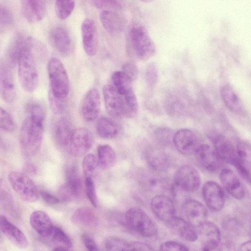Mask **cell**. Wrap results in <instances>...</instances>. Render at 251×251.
I'll return each mask as SVG.
<instances>
[{"mask_svg": "<svg viewBox=\"0 0 251 251\" xmlns=\"http://www.w3.org/2000/svg\"><path fill=\"white\" fill-rule=\"evenodd\" d=\"M50 108L54 114L60 113L63 109V100L58 99L49 95Z\"/></svg>", "mask_w": 251, "mask_h": 251, "instance_id": "50", "label": "cell"}, {"mask_svg": "<svg viewBox=\"0 0 251 251\" xmlns=\"http://www.w3.org/2000/svg\"><path fill=\"white\" fill-rule=\"evenodd\" d=\"M54 129L57 143L65 148L73 131L71 123L67 118L62 117L55 124Z\"/></svg>", "mask_w": 251, "mask_h": 251, "instance_id": "31", "label": "cell"}, {"mask_svg": "<svg viewBox=\"0 0 251 251\" xmlns=\"http://www.w3.org/2000/svg\"><path fill=\"white\" fill-rule=\"evenodd\" d=\"M0 148L4 149H5V144L3 142L2 138L0 136Z\"/></svg>", "mask_w": 251, "mask_h": 251, "instance_id": "56", "label": "cell"}, {"mask_svg": "<svg viewBox=\"0 0 251 251\" xmlns=\"http://www.w3.org/2000/svg\"><path fill=\"white\" fill-rule=\"evenodd\" d=\"M85 186L87 196L92 204L97 207L98 201L97 197L95 183L91 176L85 177Z\"/></svg>", "mask_w": 251, "mask_h": 251, "instance_id": "44", "label": "cell"}, {"mask_svg": "<svg viewBox=\"0 0 251 251\" xmlns=\"http://www.w3.org/2000/svg\"><path fill=\"white\" fill-rule=\"evenodd\" d=\"M202 195L208 208L213 211L221 210L225 203L226 195L223 188L213 181L206 182L202 188Z\"/></svg>", "mask_w": 251, "mask_h": 251, "instance_id": "10", "label": "cell"}, {"mask_svg": "<svg viewBox=\"0 0 251 251\" xmlns=\"http://www.w3.org/2000/svg\"><path fill=\"white\" fill-rule=\"evenodd\" d=\"M159 250L161 251H188V248L185 245L174 241H166L162 243Z\"/></svg>", "mask_w": 251, "mask_h": 251, "instance_id": "47", "label": "cell"}, {"mask_svg": "<svg viewBox=\"0 0 251 251\" xmlns=\"http://www.w3.org/2000/svg\"><path fill=\"white\" fill-rule=\"evenodd\" d=\"M104 245L105 249L108 251H130V242H127L116 237L110 236L107 237L105 240Z\"/></svg>", "mask_w": 251, "mask_h": 251, "instance_id": "40", "label": "cell"}, {"mask_svg": "<svg viewBox=\"0 0 251 251\" xmlns=\"http://www.w3.org/2000/svg\"><path fill=\"white\" fill-rule=\"evenodd\" d=\"M240 251H250L251 250V241H248L243 244L240 246Z\"/></svg>", "mask_w": 251, "mask_h": 251, "instance_id": "55", "label": "cell"}, {"mask_svg": "<svg viewBox=\"0 0 251 251\" xmlns=\"http://www.w3.org/2000/svg\"><path fill=\"white\" fill-rule=\"evenodd\" d=\"M221 96L227 109L239 115H244L246 109L235 89L229 84H226L221 90Z\"/></svg>", "mask_w": 251, "mask_h": 251, "instance_id": "24", "label": "cell"}, {"mask_svg": "<svg viewBox=\"0 0 251 251\" xmlns=\"http://www.w3.org/2000/svg\"><path fill=\"white\" fill-rule=\"evenodd\" d=\"M100 20L104 29L115 36L123 31L124 23L120 16L111 10H103L100 14Z\"/></svg>", "mask_w": 251, "mask_h": 251, "instance_id": "27", "label": "cell"}, {"mask_svg": "<svg viewBox=\"0 0 251 251\" xmlns=\"http://www.w3.org/2000/svg\"><path fill=\"white\" fill-rule=\"evenodd\" d=\"M213 144L214 149L222 161L235 168L240 164L236 149L225 136L221 134L216 135L213 137Z\"/></svg>", "mask_w": 251, "mask_h": 251, "instance_id": "16", "label": "cell"}, {"mask_svg": "<svg viewBox=\"0 0 251 251\" xmlns=\"http://www.w3.org/2000/svg\"><path fill=\"white\" fill-rule=\"evenodd\" d=\"M98 165L102 169L112 167L116 162V157L114 151L109 145H99L97 149Z\"/></svg>", "mask_w": 251, "mask_h": 251, "instance_id": "32", "label": "cell"}, {"mask_svg": "<svg viewBox=\"0 0 251 251\" xmlns=\"http://www.w3.org/2000/svg\"><path fill=\"white\" fill-rule=\"evenodd\" d=\"M40 195L44 201L49 204H56L60 202V200L58 198L48 192L41 191L40 192Z\"/></svg>", "mask_w": 251, "mask_h": 251, "instance_id": "53", "label": "cell"}, {"mask_svg": "<svg viewBox=\"0 0 251 251\" xmlns=\"http://www.w3.org/2000/svg\"><path fill=\"white\" fill-rule=\"evenodd\" d=\"M194 154L198 164L208 172H217L222 167V160L215 150L208 144L199 145Z\"/></svg>", "mask_w": 251, "mask_h": 251, "instance_id": "9", "label": "cell"}, {"mask_svg": "<svg viewBox=\"0 0 251 251\" xmlns=\"http://www.w3.org/2000/svg\"><path fill=\"white\" fill-rule=\"evenodd\" d=\"M25 172L29 175L35 174L37 172L36 166L31 163L26 164L24 168Z\"/></svg>", "mask_w": 251, "mask_h": 251, "instance_id": "54", "label": "cell"}, {"mask_svg": "<svg viewBox=\"0 0 251 251\" xmlns=\"http://www.w3.org/2000/svg\"><path fill=\"white\" fill-rule=\"evenodd\" d=\"M220 179L225 189L232 197L238 200L244 198L245 188L232 170L227 168L222 169L220 172Z\"/></svg>", "mask_w": 251, "mask_h": 251, "instance_id": "20", "label": "cell"}, {"mask_svg": "<svg viewBox=\"0 0 251 251\" xmlns=\"http://www.w3.org/2000/svg\"><path fill=\"white\" fill-rule=\"evenodd\" d=\"M0 205L4 210L11 215L15 216L17 214L15 202L12 195L1 179H0Z\"/></svg>", "mask_w": 251, "mask_h": 251, "instance_id": "34", "label": "cell"}, {"mask_svg": "<svg viewBox=\"0 0 251 251\" xmlns=\"http://www.w3.org/2000/svg\"><path fill=\"white\" fill-rule=\"evenodd\" d=\"M126 224L137 233L144 237L151 238L157 233V228L151 219L142 209L132 207L126 213Z\"/></svg>", "mask_w": 251, "mask_h": 251, "instance_id": "5", "label": "cell"}, {"mask_svg": "<svg viewBox=\"0 0 251 251\" xmlns=\"http://www.w3.org/2000/svg\"><path fill=\"white\" fill-rule=\"evenodd\" d=\"M128 38L130 47L139 59L147 60L154 55L155 45L143 25L139 24L132 25L128 31Z\"/></svg>", "mask_w": 251, "mask_h": 251, "instance_id": "3", "label": "cell"}, {"mask_svg": "<svg viewBox=\"0 0 251 251\" xmlns=\"http://www.w3.org/2000/svg\"><path fill=\"white\" fill-rule=\"evenodd\" d=\"M174 180L176 187L186 192L196 191L201 183L198 171L194 167L188 165L182 166L177 169Z\"/></svg>", "mask_w": 251, "mask_h": 251, "instance_id": "8", "label": "cell"}, {"mask_svg": "<svg viewBox=\"0 0 251 251\" xmlns=\"http://www.w3.org/2000/svg\"><path fill=\"white\" fill-rule=\"evenodd\" d=\"M46 10L45 0H23L22 11L25 18L29 23L42 20Z\"/></svg>", "mask_w": 251, "mask_h": 251, "instance_id": "23", "label": "cell"}, {"mask_svg": "<svg viewBox=\"0 0 251 251\" xmlns=\"http://www.w3.org/2000/svg\"><path fill=\"white\" fill-rule=\"evenodd\" d=\"M100 96L96 88L90 89L86 94L81 106L83 119L87 122L95 121L100 112Z\"/></svg>", "mask_w": 251, "mask_h": 251, "instance_id": "21", "label": "cell"}, {"mask_svg": "<svg viewBox=\"0 0 251 251\" xmlns=\"http://www.w3.org/2000/svg\"><path fill=\"white\" fill-rule=\"evenodd\" d=\"M0 229L18 247L25 249L28 246L27 239L22 231L2 215H0Z\"/></svg>", "mask_w": 251, "mask_h": 251, "instance_id": "22", "label": "cell"}, {"mask_svg": "<svg viewBox=\"0 0 251 251\" xmlns=\"http://www.w3.org/2000/svg\"><path fill=\"white\" fill-rule=\"evenodd\" d=\"M151 206L154 214L160 220L168 223L176 216L172 200L164 195H157L151 200Z\"/></svg>", "mask_w": 251, "mask_h": 251, "instance_id": "15", "label": "cell"}, {"mask_svg": "<svg viewBox=\"0 0 251 251\" xmlns=\"http://www.w3.org/2000/svg\"><path fill=\"white\" fill-rule=\"evenodd\" d=\"M172 141L176 149L186 155L194 153L199 146L195 133L187 128L180 129L175 132Z\"/></svg>", "mask_w": 251, "mask_h": 251, "instance_id": "12", "label": "cell"}, {"mask_svg": "<svg viewBox=\"0 0 251 251\" xmlns=\"http://www.w3.org/2000/svg\"><path fill=\"white\" fill-rule=\"evenodd\" d=\"M121 97L123 101L124 115L129 118L135 117L138 113V104L134 90Z\"/></svg>", "mask_w": 251, "mask_h": 251, "instance_id": "36", "label": "cell"}, {"mask_svg": "<svg viewBox=\"0 0 251 251\" xmlns=\"http://www.w3.org/2000/svg\"><path fill=\"white\" fill-rule=\"evenodd\" d=\"M15 123L11 115L0 106V129L12 132L15 128Z\"/></svg>", "mask_w": 251, "mask_h": 251, "instance_id": "41", "label": "cell"}, {"mask_svg": "<svg viewBox=\"0 0 251 251\" xmlns=\"http://www.w3.org/2000/svg\"><path fill=\"white\" fill-rule=\"evenodd\" d=\"M130 251H153L154 249L150 245L139 241L130 242Z\"/></svg>", "mask_w": 251, "mask_h": 251, "instance_id": "52", "label": "cell"}, {"mask_svg": "<svg viewBox=\"0 0 251 251\" xmlns=\"http://www.w3.org/2000/svg\"><path fill=\"white\" fill-rule=\"evenodd\" d=\"M66 184L60 190V195L65 200H69L78 196L82 188L81 179L75 170L72 167L68 173Z\"/></svg>", "mask_w": 251, "mask_h": 251, "instance_id": "26", "label": "cell"}, {"mask_svg": "<svg viewBox=\"0 0 251 251\" xmlns=\"http://www.w3.org/2000/svg\"><path fill=\"white\" fill-rule=\"evenodd\" d=\"M96 8L103 10H116L120 8V4L115 0H90Z\"/></svg>", "mask_w": 251, "mask_h": 251, "instance_id": "45", "label": "cell"}, {"mask_svg": "<svg viewBox=\"0 0 251 251\" xmlns=\"http://www.w3.org/2000/svg\"><path fill=\"white\" fill-rule=\"evenodd\" d=\"M167 224L174 233L186 241L194 242L198 239L195 227L183 219L176 216Z\"/></svg>", "mask_w": 251, "mask_h": 251, "instance_id": "25", "label": "cell"}, {"mask_svg": "<svg viewBox=\"0 0 251 251\" xmlns=\"http://www.w3.org/2000/svg\"><path fill=\"white\" fill-rule=\"evenodd\" d=\"M102 93L105 108L108 115L113 118L124 115L123 99L115 87L106 84L102 88Z\"/></svg>", "mask_w": 251, "mask_h": 251, "instance_id": "18", "label": "cell"}, {"mask_svg": "<svg viewBox=\"0 0 251 251\" xmlns=\"http://www.w3.org/2000/svg\"><path fill=\"white\" fill-rule=\"evenodd\" d=\"M94 142L93 134L85 128L73 130L65 149L74 157L85 155L92 147Z\"/></svg>", "mask_w": 251, "mask_h": 251, "instance_id": "7", "label": "cell"}, {"mask_svg": "<svg viewBox=\"0 0 251 251\" xmlns=\"http://www.w3.org/2000/svg\"><path fill=\"white\" fill-rule=\"evenodd\" d=\"M112 82L120 95L123 96L133 90L132 81L122 71H116L112 75Z\"/></svg>", "mask_w": 251, "mask_h": 251, "instance_id": "35", "label": "cell"}, {"mask_svg": "<svg viewBox=\"0 0 251 251\" xmlns=\"http://www.w3.org/2000/svg\"><path fill=\"white\" fill-rule=\"evenodd\" d=\"M10 66L0 59V97L7 103H12L16 97L14 77Z\"/></svg>", "mask_w": 251, "mask_h": 251, "instance_id": "11", "label": "cell"}, {"mask_svg": "<svg viewBox=\"0 0 251 251\" xmlns=\"http://www.w3.org/2000/svg\"><path fill=\"white\" fill-rule=\"evenodd\" d=\"M45 238L68 249L72 247V242L68 236L61 228L57 226H53Z\"/></svg>", "mask_w": 251, "mask_h": 251, "instance_id": "37", "label": "cell"}, {"mask_svg": "<svg viewBox=\"0 0 251 251\" xmlns=\"http://www.w3.org/2000/svg\"><path fill=\"white\" fill-rule=\"evenodd\" d=\"M14 37L18 50L17 65L19 82L25 91L32 93L37 88L39 82L34 53L38 52L41 47L30 36L19 33Z\"/></svg>", "mask_w": 251, "mask_h": 251, "instance_id": "2", "label": "cell"}, {"mask_svg": "<svg viewBox=\"0 0 251 251\" xmlns=\"http://www.w3.org/2000/svg\"><path fill=\"white\" fill-rule=\"evenodd\" d=\"M173 131L170 128L166 127H160L156 128L154 132L156 139L163 143L169 142L173 140L174 136Z\"/></svg>", "mask_w": 251, "mask_h": 251, "instance_id": "46", "label": "cell"}, {"mask_svg": "<svg viewBox=\"0 0 251 251\" xmlns=\"http://www.w3.org/2000/svg\"><path fill=\"white\" fill-rule=\"evenodd\" d=\"M49 37L51 45L61 55L65 57L70 54L72 41L67 30L61 26L54 27L50 31Z\"/></svg>", "mask_w": 251, "mask_h": 251, "instance_id": "19", "label": "cell"}, {"mask_svg": "<svg viewBox=\"0 0 251 251\" xmlns=\"http://www.w3.org/2000/svg\"><path fill=\"white\" fill-rule=\"evenodd\" d=\"M29 222L32 227L44 238L47 236L53 226L49 215L41 210L32 212L30 216Z\"/></svg>", "mask_w": 251, "mask_h": 251, "instance_id": "28", "label": "cell"}, {"mask_svg": "<svg viewBox=\"0 0 251 251\" xmlns=\"http://www.w3.org/2000/svg\"><path fill=\"white\" fill-rule=\"evenodd\" d=\"M98 165L97 157L93 153L87 154L82 161V169L85 177L91 176Z\"/></svg>", "mask_w": 251, "mask_h": 251, "instance_id": "42", "label": "cell"}, {"mask_svg": "<svg viewBox=\"0 0 251 251\" xmlns=\"http://www.w3.org/2000/svg\"><path fill=\"white\" fill-rule=\"evenodd\" d=\"M45 111L37 102L28 103L22 123L19 140L24 155L31 158L39 151L43 141Z\"/></svg>", "mask_w": 251, "mask_h": 251, "instance_id": "1", "label": "cell"}, {"mask_svg": "<svg viewBox=\"0 0 251 251\" xmlns=\"http://www.w3.org/2000/svg\"><path fill=\"white\" fill-rule=\"evenodd\" d=\"M81 237L84 246L88 250L90 251L99 250L96 242L89 234L83 233Z\"/></svg>", "mask_w": 251, "mask_h": 251, "instance_id": "51", "label": "cell"}, {"mask_svg": "<svg viewBox=\"0 0 251 251\" xmlns=\"http://www.w3.org/2000/svg\"><path fill=\"white\" fill-rule=\"evenodd\" d=\"M48 73L50 83V95L64 100L68 95L69 79L66 70L61 61L51 57L48 64Z\"/></svg>", "mask_w": 251, "mask_h": 251, "instance_id": "4", "label": "cell"}, {"mask_svg": "<svg viewBox=\"0 0 251 251\" xmlns=\"http://www.w3.org/2000/svg\"><path fill=\"white\" fill-rule=\"evenodd\" d=\"M182 209L186 220L195 227L197 228L207 221V210L203 204L197 200H186L182 204Z\"/></svg>", "mask_w": 251, "mask_h": 251, "instance_id": "14", "label": "cell"}, {"mask_svg": "<svg viewBox=\"0 0 251 251\" xmlns=\"http://www.w3.org/2000/svg\"><path fill=\"white\" fill-rule=\"evenodd\" d=\"M72 220L74 224L87 227L96 226L99 223L98 217L95 211L88 207L76 209L72 215Z\"/></svg>", "mask_w": 251, "mask_h": 251, "instance_id": "29", "label": "cell"}, {"mask_svg": "<svg viewBox=\"0 0 251 251\" xmlns=\"http://www.w3.org/2000/svg\"><path fill=\"white\" fill-rule=\"evenodd\" d=\"M197 229L198 237L200 236L202 245V250H214L218 247L221 235L219 228L215 223L206 221Z\"/></svg>", "mask_w": 251, "mask_h": 251, "instance_id": "13", "label": "cell"}, {"mask_svg": "<svg viewBox=\"0 0 251 251\" xmlns=\"http://www.w3.org/2000/svg\"><path fill=\"white\" fill-rule=\"evenodd\" d=\"M75 5V0H55V12L60 20L67 19L72 13Z\"/></svg>", "mask_w": 251, "mask_h": 251, "instance_id": "38", "label": "cell"}, {"mask_svg": "<svg viewBox=\"0 0 251 251\" xmlns=\"http://www.w3.org/2000/svg\"><path fill=\"white\" fill-rule=\"evenodd\" d=\"M13 20V16L10 11L6 8L0 6V25H9L12 24Z\"/></svg>", "mask_w": 251, "mask_h": 251, "instance_id": "49", "label": "cell"}, {"mask_svg": "<svg viewBox=\"0 0 251 251\" xmlns=\"http://www.w3.org/2000/svg\"><path fill=\"white\" fill-rule=\"evenodd\" d=\"M236 150L237 156L242 165L250 171L251 160L250 144L245 141H239Z\"/></svg>", "mask_w": 251, "mask_h": 251, "instance_id": "39", "label": "cell"}, {"mask_svg": "<svg viewBox=\"0 0 251 251\" xmlns=\"http://www.w3.org/2000/svg\"><path fill=\"white\" fill-rule=\"evenodd\" d=\"M147 161L150 167L156 172H165L170 166V160L168 154L158 150H151L149 152Z\"/></svg>", "mask_w": 251, "mask_h": 251, "instance_id": "30", "label": "cell"}, {"mask_svg": "<svg viewBox=\"0 0 251 251\" xmlns=\"http://www.w3.org/2000/svg\"><path fill=\"white\" fill-rule=\"evenodd\" d=\"M158 78V69L154 63L147 66L145 71V80L148 86L152 88L156 85Z\"/></svg>", "mask_w": 251, "mask_h": 251, "instance_id": "43", "label": "cell"}, {"mask_svg": "<svg viewBox=\"0 0 251 251\" xmlns=\"http://www.w3.org/2000/svg\"><path fill=\"white\" fill-rule=\"evenodd\" d=\"M81 32L82 45L85 52L94 56L98 47V34L94 21L90 18L85 19L81 24Z\"/></svg>", "mask_w": 251, "mask_h": 251, "instance_id": "17", "label": "cell"}, {"mask_svg": "<svg viewBox=\"0 0 251 251\" xmlns=\"http://www.w3.org/2000/svg\"><path fill=\"white\" fill-rule=\"evenodd\" d=\"M122 72L132 81L136 80L138 76V69L137 66L131 62L125 63L122 66Z\"/></svg>", "mask_w": 251, "mask_h": 251, "instance_id": "48", "label": "cell"}, {"mask_svg": "<svg viewBox=\"0 0 251 251\" xmlns=\"http://www.w3.org/2000/svg\"><path fill=\"white\" fill-rule=\"evenodd\" d=\"M8 178L14 191L23 200L34 202L39 199L40 193L37 188L26 174L12 171L9 174Z\"/></svg>", "mask_w": 251, "mask_h": 251, "instance_id": "6", "label": "cell"}, {"mask_svg": "<svg viewBox=\"0 0 251 251\" xmlns=\"http://www.w3.org/2000/svg\"><path fill=\"white\" fill-rule=\"evenodd\" d=\"M140 0L145 3H150V2H151L153 1H154V0Z\"/></svg>", "mask_w": 251, "mask_h": 251, "instance_id": "57", "label": "cell"}, {"mask_svg": "<svg viewBox=\"0 0 251 251\" xmlns=\"http://www.w3.org/2000/svg\"><path fill=\"white\" fill-rule=\"evenodd\" d=\"M96 129L101 138L106 139L114 138L119 132V128L116 124L106 117H101L98 120Z\"/></svg>", "mask_w": 251, "mask_h": 251, "instance_id": "33", "label": "cell"}]
</instances>
